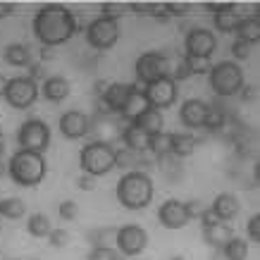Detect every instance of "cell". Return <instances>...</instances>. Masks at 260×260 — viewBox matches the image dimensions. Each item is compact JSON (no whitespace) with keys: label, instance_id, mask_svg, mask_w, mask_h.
Returning a JSON list of instances; mask_svg holds the SVG:
<instances>
[{"label":"cell","instance_id":"32","mask_svg":"<svg viewBox=\"0 0 260 260\" xmlns=\"http://www.w3.org/2000/svg\"><path fill=\"white\" fill-rule=\"evenodd\" d=\"M148 153H153L155 158L170 155V134L160 132V134H155V136H148Z\"/></svg>","mask_w":260,"mask_h":260},{"label":"cell","instance_id":"50","mask_svg":"<svg viewBox=\"0 0 260 260\" xmlns=\"http://www.w3.org/2000/svg\"><path fill=\"white\" fill-rule=\"evenodd\" d=\"M108 84H110V81H108V79H98V81H95V86H93V93H95V98H101V95L105 93V88H108Z\"/></svg>","mask_w":260,"mask_h":260},{"label":"cell","instance_id":"19","mask_svg":"<svg viewBox=\"0 0 260 260\" xmlns=\"http://www.w3.org/2000/svg\"><path fill=\"white\" fill-rule=\"evenodd\" d=\"M39 93L43 95L48 103H62L64 98H70L72 86L64 77H46L39 88Z\"/></svg>","mask_w":260,"mask_h":260},{"label":"cell","instance_id":"15","mask_svg":"<svg viewBox=\"0 0 260 260\" xmlns=\"http://www.w3.org/2000/svg\"><path fill=\"white\" fill-rule=\"evenodd\" d=\"M60 132L70 141L84 139L91 132V117L84 115L81 110H67L64 115H60Z\"/></svg>","mask_w":260,"mask_h":260},{"label":"cell","instance_id":"7","mask_svg":"<svg viewBox=\"0 0 260 260\" xmlns=\"http://www.w3.org/2000/svg\"><path fill=\"white\" fill-rule=\"evenodd\" d=\"M119 41V22L110 17H95L86 26V43L95 50H110Z\"/></svg>","mask_w":260,"mask_h":260},{"label":"cell","instance_id":"3","mask_svg":"<svg viewBox=\"0 0 260 260\" xmlns=\"http://www.w3.org/2000/svg\"><path fill=\"white\" fill-rule=\"evenodd\" d=\"M48 174V162L46 155L41 153H31V150H17L12 153V158L8 160V177L15 181L17 186L24 189H34Z\"/></svg>","mask_w":260,"mask_h":260},{"label":"cell","instance_id":"49","mask_svg":"<svg viewBox=\"0 0 260 260\" xmlns=\"http://www.w3.org/2000/svg\"><path fill=\"white\" fill-rule=\"evenodd\" d=\"M239 95H241V101H246V103H251L255 95H258V91H255V86H251V84H246L241 91H239Z\"/></svg>","mask_w":260,"mask_h":260},{"label":"cell","instance_id":"26","mask_svg":"<svg viewBox=\"0 0 260 260\" xmlns=\"http://www.w3.org/2000/svg\"><path fill=\"white\" fill-rule=\"evenodd\" d=\"M234 34H237V41H244V43H248V46H255V43L260 41V22H258V17H246V19H239Z\"/></svg>","mask_w":260,"mask_h":260},{"label":"cell","instance_id":"52","mask_svg":"<svg viewBox=\"0 0 260 260\" xmlns=\"http://www.w3.org/2000/svg\"><path fill=\"white\" fill-rule=\"evenodd\" d=\"M41 57H43V60H50V57H53V48H41Z\"/></svg>","mask_w":260,"mask_h":260},{"label":"cell","instance_id":"34","mask_svg":"<svg viewBox=\"0 0 260 260\" xmlns=\"http://www.w3.org/2000/svg\"><path fill=\"white\" fill-rule=\"evenodd\" d=\"M115 229L117 227H98V229H91L88 232V244L93 246H108V237H115Z\"/></svg>","mask_w":260,"mask_h":260},{"label":"cell","instance_id":"47","mask_svg":"<svg viewBox=\"0 0 260 260\" xmlns=\"http://www.w3.org/2000/svg\"><path fill=\"white\" fill-rule=\"evenodd\" d=\"M203 8L208 10V12H213V15H217V12H222V10L234 8V3H205Z\"/></svg>","mask_w":260,"mask_h":260},{"label":"cell","instance_id":"30","mask_svg":"<svg viewBox=\"0 0 260 260\" xmlns=\"http://www.w3.org/2000/svg\"><path fill=\"white\" fill-rule=\"evenodd\" d=\"M50 229H53L50 227V220H48L43 213L29 215V220H26V232H29L34 239H48Z\"/></svg>","mask_w":260,"mask_h":260},{"label":"cell","instance_id":"41","mask_svg":"<svg viewBox=\"0 0 260 260\" xmlns=\"http://www.w3.org/2000/svg\"><path fill=\"white\" fill-rule=\"evenodd\" d=\"M124 12H126V5H117V3H105V5L101 8L103 17H110V19H117V22Z\"/></svg>","mask_w":260,"mask_h":260},{"label":"cell","instance_id":"8","mask_svg":"<svg viewBox=\"0 0 260 260\" xmlns=\"http://www.w3.org/2000/svg\"><path fill=\"white\" fill-rule=\"evenodd\" d=\"M170 70H172V64H170L167 55L165 53H158V50H150V53L139 55V60L134 64L136 79L143 86H148L150 81L160 79V77H170Z\"/></svg>","mask_w":260,"mask_h":260},{"label":"cell","instance_id":"1","mask_svg":"<svg viewBox=\"0 0 260 260\" xmlns=\"http://www.w3.org/2000/svg\"><path fill=\"white\" fill-rule=\"evenodd\" d=\"M31 29L41 48H57L72 41V36L79 31V22L64 5H43L34 15Z\"/></svg>","mask_w":260,"mask_h":260},{"label":"cell","instance_id":"39","mask_svg":"<svg viewBox=\"0 0 260 260\" xmlns=\"http://www.w3.org/2000/svg\"><path fill=\"white\" fill-rule=\"evenodd\" d=\"M48 241H50L53 248H64V246L70 244V232H64V229H50Z\"/></svg>","mask_w":260,"mask_h":260},{"label":"cell","instance_id":"54","mask_svg":"<svg viewBox=\"0 0 260 260\" xmlns=\"http://www.w3.org/2000/svg\"><path fill=\"white\" fill-rule=\"evenodd\" d=\"M5 174H8V165H5V162H3V160H0V179H3V177H5Z\"/></svg>","mask_w":260,"mask_h":260},{"label":"cell","instance_id":"13","mask_svg":"<svg viewBox=\"0 0 260 260\" xmlns=\"http://www.w3.org/2000/svg\"><path fill=\"white\" fill-rule=\"evenodd\" d=\"M126 122H122L119 115H108V117H91V132L88 136H93V141L105 143V146H112V143L119 141V134H122V126Z\"/></svg>","mask_w":260,"mask_h":260},{"label":"cell","instance_id":"44","mask_svg":"<svg viewBox=\"0 0 260 260\" xmlns=\"http://www.w3.org/2000/svg\"><path fill=\"white\" fill-rule=\"evenodd\" d=\"M26 70H29V74H26L29 79H34V81L46 79V67H43V64H41V62H31V64H29V67H26Z\"/></svg>","mask_w":260,"mask_h":260},{"label":"cell","instance_id":"35","mask_svg":"<svg viewBox=\"0 0 260 260\" xmlns=\"http://www.w3.org/2000/svg\"><path fill=\"white\" fill-rule=\"evenodd\" d=\"M126 10H129V12H136V15L155 17V19L162 15V5H158V3H132V5H126Z\"/></svg>","mask_w":260,"mask_h":260},{"label":"cell","instance_id":"20","mask_svg":"<svg viewBox=\"0 0 260 260\" xmlns=\"http://www.w3.org/2000/svg\"><path fill=\"white\" fill-rule=\"evenodd\" d=\"M119 141L126 150H134V153H148V136L143 134L141 129L132 122H126L122 126V134H119Z\"/></svg>","mask_w":260,"mask_h":260},{"label":"cell","instance_id":"29","mask_svg":"<svg viewBox=\"0 0 260 260\" xmlns=\"http://www.w3.org/2000/svg\"><path fill=\"white\" fill-rule=\"evenodd\" d=\"M239 19H241V17L237 15V5L229 8V10H222V12H217V15H213V24L220 34H232L234 29H237Z\"/></svg>","mask_w":260,"mask_h":260},{"label":"cell","instance_id":"12","mask_svg":"<svg viewBox=\"0 0 260 260\" xmlns=\"http://www.w3.org/2000/svg\"><path fill=\"white\" fill-rule=\"evenodd\" d=\"M115 244H117V253L126 255V258H136L148 246V232L143 227H139V224L117 227L115 229Z\"/></svg>","mask_w":260,"mask_h":260},{"label":"cell","instance_id":"24","mask_svg":"<svg viewBox=\"0 0 260 260\" xmlns=\"http://www.w3.org/2000/svg\"><path fill=\"white\" fill-rule=\"evenodd\" d=\"M146 110H148V101H146V95H143V88L136 84V88L132 91V95H129V101L124 103V108L119 112V117H122V122H134V119Z\"/></svg>","mask_w":260,"mask_h":260},{"label":"cell","instance_id":"5","mask_svg":"<svg viewBox=\"0 0 260 260\" xmlns=\"http://www.w3.org/2000/svg\"><path fill=\"white\" fill-rule=\"evenodd\" d=\"M79 167L81 174H88V177H95V179L112 172L115 170V148L98 141L86 143L79 153Z\"/></svg>","mask_w":260,"mask_h":260},{"label":"cell","instance_id":"9","mask_svg":"<svg viewBox=\"0 0 260 260\" xmlns=\"http://www.w3.org/2000/svg\"><path fill=\"white\" fill-rule=\"evenodd\" d=\"M39 84L29 77H12L8 79V88H5V101H8L10 108H15V110H26V108H31L36 98H39Z\"/></svg>","mask_w":260,"mask_h":260},{"label":"cell","instance_id":"21","mask_svg":"<svg viewBox=\"0 0 260 260\" xmlns=\"http://www.w3.org/2000/svg\"><path fill=\"white\" fill-rule=\"evenodd\" d=\"M198 146V139L186 132H174L170 134V155L172 158H191Z\"/></svg>","mask_w":260,"mask_h":260},{"label":"cell","instance_id":"10","mask_svg":"<svg viewBox=\"0 0 260 260\" xmlns=\"http://www.w3.org/2000/svg\"><path fill=\"white\" fill-rule=\"evenodd\" d=\"M143 95L148 101V108L153 110H167L177 103V95H179V86L172 77H160V79L150 81L148 86H143Z\"/></svg>","mask_w":260,"mask_h":260},{"label":"cell","instance_id":"48","mask_svg":"<svg viewBox=\"0 0 260 260\" xmlns=\"http://www.w3.org/2000/svg\"><path fill=\"white\" fill-rule=\"evenodd\" d=\"M198 220H201V224H203V227H210V224H215V222H220V220H217V217L213 215V210H210V208H205L203 213L198 215Z\"/></svg>","mask_w":260,"mask_h":260},{"label":"cell","instance_id":"40","mask_svg":"<svg viewBox=\"0 0 260 260\" xmlns=\"http://www.w3.org/2000/svg\"><path fill=\"white\" fill-rule=\"evenodd\" d=\"M184 57H186V55H184ZM186 62H189L191 77H193V74H198V77H201V74H208V72H210V67H213V64H210V60H196V57H186Z\"/></svg>","mask_w":260,"mask_h":260},{"label":"cell","instance_id":"37","mask_svg":"<svg viewBox=\"0 0 260 260\" xmlns=\"http://www.w3.org/2000/svg\"><path fill=\"white\" fill-rule=\"evenodd\" d=\"M57 213H60L62 220L72 222V220H77V217H79V205L74 203V201H62L60 208H57Z\"/></svg>","mask_w":260,"mask_h":260},{"label":"cell","instance_id":"57","mask_svg":"<svg viewBox=\"0 0 260 260\" xmlns=\"http://www.w3.org/2000/svg\"><path fill=\"white\" fill-rule=\"evenodd\" d=\"M0 143H3V126H0Z\"/></svg>","mask_w":260,"mask_h":260},{"label":"cell","instance_id":"14","mask_svg":"<svg viewBox=\"0 0 260 260\" xmlns=\"http://www.w3.org/2000/svg\"><path fill=\"white\" fill-rule=\"evenodd\" d=\"M158 222L165 229H184L191 222L189 213H186V203L179 198H167L158 208Z\"/></svg>","mask_w":260,"mask_h":260},{"label":"cell","instance_id":"51","mask_svg":"<svg viewBox=\"0 0 260 260\" xmlns=\"http://www.w3.org/2000/svg\"><path fill=\"white\" fill-rule=\"evenodd\" d=\"M12 12H15V5H12V3H0V19H3V17H10Z\"/></svg>","mask_w":260,"mask_h":260},{"label":"cell","instance_id":"6","mask_svg":"<svg viewBox=\"0 0 260 260\" xmlns=\"http://www.w3.org/2000/svg\"><path fill=\"white\" fill-rule=\"evenodd\" d=\"M17 143L22 150H31V153H46L50 146V126L39 117H29L22 122L19 132H17Z\"/></svg>","mask_w":260,"mask_h":260},{"label":"cell","instance_id":"36","mask_svg":"<svg viewBox=\"0 0 260 260\" xmlns=\"http://www.w3.org/2000/svg\"><path fill=\"white\" fill-rule=\"evenodd\" d=\"M88 260H122V255L112 246H95L88 253Z\"/></svg>","mask_w":260,"mask_h":260},{"label":"cell","instance_id":"16","mask_svg":"<svg viewBox=\"0 0 260 260\" xmlns=\"http://www.w3.org/2000/svg\"><path fill=\"white\" fill-rule=\"evenodd\" d=\"M205 115H208V103L201 98H189L179 108V122L186 129H203Z\"/></svg>","mask_w":260,"mask_h":260},{"label":"cell","instance_id":"2","mask_svg":"<svg viewBox=\"0 0 260 260\" xmlns=\"http://www.w3.org/2000/svg\"><path fill=\"white\" fill-rule=\"evenodd\" d=\"M153 179H150L148 172H141V170H132V172H124L122 179L117 181V189H115V196H117V203L126 210H143L148 208L150 201H153Z\"/></svg>","mask_w":260,"mask_h":260},{"label":"cell","instance_id":"53","mask_svg":"<svg viewBox=\"0 0 260 260\" xmlns=\"http://www.w3.org/2000/svg\"><path fill=\"white\" fill-rule=\"evenodd\" d=\"M5 88H8V79H5V77L0 74V98L5 95Z\"/></svg>","mask_w":260,"mask_h":260},{"label":"cell","instance_id":"43","mask_svg":"<svg viewBox=\"0 0 260 260\" xmlns=\"http://www.w3.org/2000/svg\"><path fill=\"white\" fill-rule=\"evenodd\" d=\"M251 50H253V46H248L244 41H234V43H232V55L237 57V60H248V57H251Z\"/></svg>","mask_w":260,"mask_h":260},{"label":"cell","instance_id":"4","mask_svg":"<svg viewBox=\"0 0 260 260\" xmlns=\"http://www.w3.org/2000/svg\"><path fill=\"white\" fill-rule=\"evenodd\" d=\"M208 79H210V88L217 98H232L239 95V91L246 86V77L241 64H237L234 60H224L210 67L208 72Z\"/></svg>","mask_w":260,"mask_h":260},{"label":"cell","instance_id":"11","mask_svg":"<svg viewBox=\"0 0 260 260\" xmlns=\"http://www.w3.org/2000/svg\"><path fill=\"white\" fill-rule=\"evenodd\" d=\"M184 55L186 57H196V60H210L213 53L217 50V39L210 29L203 26H193L186 31L184 36Z\"/></svg>","mask_w":260,"mask_h":260},{"label":"cell","instance_id":"55","mask_svg":"<svg viewBox=\"0 0 260 260\" xmlns=\"http://www.w3.org/2000/svg\"><path fill=\"white\" fill-rule=\"evenodd\" d=\"M3 153H5V146L0 143V160H3Z\"/></svg>","mask_w":260,"mask_h":260},{"label":"cell","instance_id":"56","mask_svg":"<svg viewBox=\"0 0 260 260\" xmlns=\"http://www.w3.org/2000/svg\"><path fill=\"white\" fill-rule=\"evenodd\" d=\"M172 260H184V255H174V258Z\"/></svg>","mask_w":260,"mask_h":260},{"label":"cell","instance_id":"42","mask_svg":"<svg viewBox=\"0 0 260 260\" xmlns=\"http://www.w3.org/2000/svg\"><path fill=\"white\" fill-rule=\"evenodd\" d=\"M246 232H248V239H251L253 244H260V215H258V213L248 217Z\"/></svg>","mask_w":260,"mask_h":260},{"label":"cell","instance_id":"46","mask_svg":"<svg viewBox=\"0 0 260 260\" xmlns=\"http://www.w3.org/2000/svg\"><path fill=\"white\" fill-rule=\"evenodd\" d=\"M203 210H205V208H203V203H201L198 198H193V201H189V203H186V213H189L191 220H196V217L203 213Z\"/></svg>","mask_w":260,"mask_h":260},{"label":"cell","instance_id":"23","mask_svg":"<svg viewBox=\"0 0 260 260\" xmlns=\"http://www.w3.org/2000/svg\"><path fill=\"white\" fill-rule=\"evenodd\" d=\"M132 124L139 126L146 136H155V134H160V132H165V117H162V112L153 110V108H148L146 112H141Z\"/></svg>","mask_w":260,"mask_h":260},{"label":"cell","instance_id":"33","mask_svg":"<svg viewBox=\"0 0 260 260\" xmlns=\"http://www.w3.org/2000/svg\"><path fill=\"white\" fill-rule=\"evenodd\" d=\"M224 126V112L217 108V105H208V115H205V124L203 129L208 132H217Z\"/></svg>","mask_w":260,"mask_h":260},{"label":"cell","instance_id":"31","mask_svg":"<svg viewBox=\"0 0 260 260\" xmlns=\"http://www.w3.org/2000/svg\"><path fill=\"white\" fill-rule=\"evenodd\" d=\"M220 253L224 255V260H246L248 258V244L241 237H232L222 246Z\"/></svg>","mask_w":260,"mask_h":260},{"label":"cell","instance_id":"17","mask_svg":"<svg viewBox=\"0 0 260 260\" xmlns=\"http://www.w3.org/2000/svg\"><path fill=\"white\" fill-rule=\"evenodd\" d=\"M134 88H136V84L110 81V84H108V88H105V93H103L101 98L108 103V108H110L115 115H119V112H122V108H124V103L129 101V95H132V91H134Z\"/></svg>","mask_w":260,"mask_h":260},{"label":"cell","instance_id":"27","mask_svg":"<svg viewBox=\"0 0 260 260\" xmlns=\"http://www.w3.org/2000/svg\"><path fill=\"white\" fill-rule=\"evenodd\" d=\"M3 57H5V62L10 67H29L31 64V53H29V48L24 46V43H10L5 48Z\"/></svg>","mask_w":260,"mask_h":260},{"label":"cell","instance_id":"45","mask_svg":"<svg viewBox=\"0 0 260 260\" xmlns=\"http://www.w3.org/2000/svg\"><path fill=\"white\" fill-rule=\"evenodd\" d=\"M77 186H79L81 191H93L95 186H98V179H95V177H88V174H81L79 179H77Z\"/></svg>","mask_w":260,"mask_h":260},{"label":"cell","instance_id":"18","mask_svg":"<svg viewBox=\"0 0 260 260\" xmlns=\"http://www.w3.org/2000/svg\"><path fill=\"white\" fill-rule=\"evenodd\" d=\"M210 210H213V215L220 222H227V224H229V222L239 215L241 205H239V198L234 196V193H227V191H224V193H217V196L213 198Z\"/></svg>","mask_w":260,"mask_h":260},{"label":"cell","instance_id":"25","mask_svg":"<svg viewBox=\"0 0 260 260\" xmlns=\"http://www.w3.org/2000/svg\"><path fill=\"white\" fill-rule=\"evenodd\" d=\"M234 237V229L227 222H215L210 227H203V239L208 246H213L215 251H222V246Z\"/></svg>","mask_w":260,"mask_h":260},{"label":"cell","instance_id":"28","mask_svg":"<svg viewBox=\"0 0 260 260\" xmlns=\"http://www.w3.org/2000/svg\"><path fill=\"white\" fill-rule=\"evenodd\" d=\"M26 215V205H24L22 198H0V217L5 220H22Z\"/></svg>","mask_w":260,"mask_h":260},{"label":"cell","instance_id":"22","mask_svg":"<svg viewBox=\"0 0 260 260\" xmlns=\"http://www.w3.org/2000/svg\"><path fill=\"white\" fill-rule=\"evenodd\" d=\"M115 167L126 170V172H132V170H141V172H146V170L150 167V162L146 160V153H134V150L119 148V150H115Z\"/></svg>","mask_w":260,"mask_h":260},{"label":"cell","instance_id":"38","mask_svg":"<svg viewBox=\"0 0 260 260\" xmlns=\"http://www.w3.org/2000/svg\"><path fill=\"white\" fill-rule=\"evenodd\" d=\"M162 12L167 17H186L191 12V5H186V3H165Z\"/></svg>","mask_w":260,"mask_h":260}]
</instances>
